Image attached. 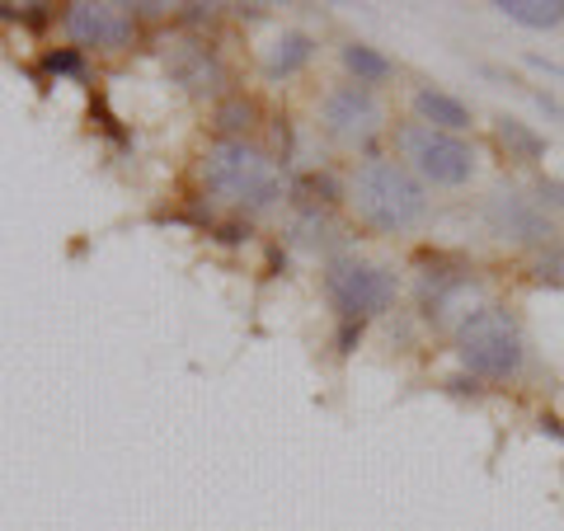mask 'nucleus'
<instances>
[{
	"mask_svg": "<svg viewBox=\"0 0 564 531\" xmlns=\"http://www.w3.org/2000/svg\"><path fill=\"white\" fill-rule=\"evenodd\" d=\"M485 221H489V231L499 236V240H518V245H551L555 236V221H551V212H545L536 198H527V193L518 188H499L494 198L485 203Z\"/></svg>",
	"mask_w": 564,
	"mask_h": 531,
	"instance_id": "nucleus-7",
	"label": "nucleus"
},
{
	"mask_svg": "<svg viewBox=\"0 0 564 531\" xmlns=\"http://www.w3.org/2000/svg\"><path fill=\"white\" fill-rule=\"evenodd\" d=\"M466 288H470V269H466V263L437 259V254H433V263H423L419 292H423V306H429V315H437L456 292H466Z\"/></svg>",
	"mask_w": 564,
	"mask_h": 531,
	"instance_id": "nucleus-9",
	"label": "nucleus"
},
{
	"mask_svg": "<svg viewBox=\"0 0 564 531\" xmlns=\"http://www.w3.org/2000/svg\"><path fill=\"white\" fill-rule=\"evenodd\" d=\"M170 71H174V80L188 85L193 95L217 90V85H221V62L212 57V52H207L203 43H184V47H174V52H170Z\"/></svg>",
	"mask_w": 564,
	"mask_h": 531,
	"instance_id": "nucleus-10",
	"label": "nucleus"
},
{
	"mask_svg": "<svg viewBox=\"0 0 564 531\" xmlns=\"http://www.w3.org/2000/svg\"><path fill=\"white\" fill-rule=\"evenodd\" d=\"M66 33L76 47H99V52H122L132 43V14L128 6H104V0H80L66 10Z\"/></svg>",
	"mask_w": 564,
	"mask_h": 531,
	"instance_id": "nucleus-8",
	"label": "nucleus"
},
{
	"mask_svg": "<svg viewBox=\"0 0 564 531\" xmlns=\"http://www.w3.org/2000/svg\"><path fill=\"white\" fill-rule=\"evenodd\" d=\"M311 57H315V39H311V33H282V39L263 52V76H269V80H288Z\"/></svg>",
	"mask_w": 564,
	"mask_h": 531,
	"instance_id": "nucleus-12",
	"label": "nucleus"
},
{
	"mask_svg": "<svg viewBox=\"0 0 564 531\" xmlns=\"http://www.w3.org/2000/svg\"><path fill=\"white\" fill-rule=\"evenodd\" d=\"M47 71H57V76H62V71H80V52H52Z\"/></svg>",
	"mask_w": 564,
	"mask_h": 531,
	"instance_id": "nucleus-19",
	"label": "nucleus"
},
{
	"mask_svg": "<svg viewBox=\"0 0 564 531\" xmlns=\"http://www.w3.org/2000/svg\"><path fill=\"white\" fill-rule=\"evenodd\" d=\"M344 66H348L352 85H362V90H372V85H381L395 71V62L386 57V52H377L372 43H348L344 47Z\"/></svg>",
	"mask_w": 564,
	"mask_h": 531,
	"instance_id": "nucleus-14",
	"label": "nucleus"
},
{
	"mask_svg": "<svg viewBox=\"0 0 564 531\" xmlns=\"http://www.w3.org/2000/svg\"><path fill=\"white\" fill-rule=\"evenodd\" d=\"M217 128L221 132H250L254 128V104L250 99H226L221 109H217Z\"/></svg>",
	"mask_w": 564,
	"mask_h": 531,
	"instance_id": "nucleus-16",
	"label": "nucleus"
},
{
	"mask_svg": "<svg viewBox=\"0 0 564 531\" xmlns=\"http://www.w3.org/2000/svg\"><path fill=\"white\" fill-rule=\"evenodd\" d=\"M395 147L400 155L410 161V170L419 180H429L437 188H462L470 184L475 174V147L466 137H452V132H437L429 122H404L395 132Z\"/></svg>",
	"mask_w": 564,
	"mask_h": 531,
	"instance_id": "nucleus-4",
	"label": "nucleus"
},
{
	"mask_svg": "<svg viewBox=\"0 0 564 531\" xmlns=\"http://www.w3.org/2000/svg\"><path fill=\"white\" fill-rule=\"evenodd\" d=\"M325 296L344 325H367L372 315L391 311L395 273L386 263H367V259H334L325 269Z\"/></svg>",
	"mask_w": 564,
	"mask_h": 531,
	"instance_id": "nucleus-5",
	"label": "nucleus"
},
{
	"mask_svg": "<svg viewBox=\"0 0 564 531\" xmlns=\"http://www.w3.org/2000/svg\"><path fill=\"white\" fill-rule=\"evenodd\" d=\"M321 118H325V132L339 141V147H367L377 132H381V104L372 90L362 85H334L321 104Z\"/></svg>",
	"mask_w": 564,
	"mask_h": 531,
	"instance_id": "nucleus-6",
	"label": "nucleus"
},
{
	"mask_svg": "<svg viewBox=\"0 0 564 531\" xmlns=\"http://www.w3.org/2000/svg\"><path fill=\"white\" fill-rule=\"evenodd\" d=\"M198 180L207 193H217L221 203H231L240 212H269L282 198V174L273 165V155H263L245 137H221L217 147H207Z\"/></svg>",
	"mask_w": 564,
	"mask_h": 531,
	"instance_id": "nucleus-2",
	"label": "nucleus"
},
{
	"mask_svg": "<svg viewBox=\"0 0 564 531\" xmlns=\"http://www.w3.org/2000/svg\"><path fill=\"white\" fill-rule=\"evenodd\" d=\"M536 203L551 212V207H564V180H541L536 184Z\"/></svg>",
	"mask_w": 564,
	"mask_h": 531,
	"instance_id": "nucleus-18",
	"label": "nucleus"
},
{
	"mask_svg": "<svg viewBox=\"0 0 564 531\" xmlns=\"http://www.w3.org/2000/svg\"><path fill=\"white\" fill-rule=\"evenodd\" d=\"M503 20L527 24V29H555L564 24V0H499L494 6Z\"/></svg>",
	"mask_w": 564,
	"mask_h": 531,
	"instance_id": "nucleus-15",
	"label": "nucleus"
},
{
	"mask_svg": "<svg viewBox=\"0 0 564 531\" xmlns=\"http://www.w3.org/2000/svg\"><path fill=\"white\" fill-rule=\"evenodd\" d=\"M456 358H462V367L470 371V377H485V381L518 377L522 358H527L518 321L503 306H475V311H466L462 325H456Z\"/></svg>",
	"mask_w": 564,
	"mask_h": 531,
	"instance_id": "nucleus-3",
	"label": "nucleus"
},
{
	"mask_svg": "<svg viewBox=\"0 0 564 531\" xmlns=\"http://www.w3.org/2000/svg\"><path fill=\"white\" fill-rule=\"evenodd\" d=\"M494 137H499V147L508 151V161L532 165V161H541V155H545V137L536 128H527V122L513 118V113L494 118Z\"/></svg>",
	"mask_w": 564,
	"mask_h": 531,
	"instance_id": "nucleus-13",
	"label": "nucleus"
},
{
	"mask_svg": "<svg viewBox=\"0 0 564 531\" xmlns=\"http://www.w3.org/2000/svg\"><path fill=\"white\" fill-rule=\"evenodd\" d=\"M348 203L372 231H386V236L410 231V226L429 217V193H423L419 174L400 161H386V155H367V161L352 170Z\"/></svg>",
	"mask_w": 564,
	"mask_h": 531,
	"instance_id": "nucleus-1",
	"label": "nucleus"
},
{
	"mask_svg": "<svg viewBox=\"0 0 564 531\" xmlns=\"http://www.w3.org/2000/svg\"><path fill=\"white\" fill-rule=\"evenodd\" d=\"M536 282H551V288H564V245H545L532 263Z\"/></svg>",
	"mask_w": 564,
	"mask_h": 531,
	"instance_id": "nucleus-17",
	"label": "nucleus"
},
{
	"mask_svg": "<svg viewBox=\"0 0 564 531\" xmlns=\"http://www.w3.org/2000/svg\"><path fill=\"white\" fill-rule=\"evenodd\" d=\"M414 113H419V122H429V128H437V132H452V137H462L470 128L466 104L456 95H447V90H433V85H423V90L414 95Z\"/></svg>",
	"mask_w": 564,
	"mask_h": 531,
	"instance_id": "nucleus-11",
	"label": "nucleus"
}]
</instances>
